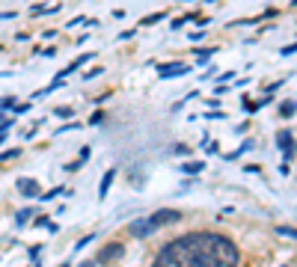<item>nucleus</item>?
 Instances as JSON below:
<instances>
[{
	"label": "nucleus",
	"instance_id": "1",
	"mask_svg": "<svg viewBox=\"0 0 297 267\" xmlns=\"http://www.w3.org/2000/svg\"><path fill=\"white\" fill-rule=\"evenodd\" d=\"M238 246L217 232H191L164 244L152 267H238Z\"/></svg>",
	"mask_w": 297,
	"mask_h": 267
},
{
	"label": "nucleus",
	"instance_id": "2",
	"mask_svg": "<svg viewBox=\"0 0 297 267\" xmlns=\"http://www.w3.org/2000/svg\"><path fill=\"white\" fill-rule=\"evenodd\" d=\"M125 255V246L122 244H107V246H101L98 249V255H95V264H107V261H113V258H122Z\"/></svg>",
	"mask_w": 297,
	"mask_h": 267
},
{
	"label": "nucleus",
	"instance_id": "3",
	"mask_svg": "<svg viewBox=\"0 0 297 267\" xmlns=\"http://www.w3.org/2000/svg\"><path fill=\"white\" fill-rule=\"evenodd\" d=\"M155 223V228H161V226H172V223H178L181 220V211H172V208H161V211H155L152 217H148Z\"/></svg>",
	"mask_w": 297,
	"mask_h": 267
},
{
	"label": "nucleus",
	"instance_id": "4",
	"mask_svg": "<svg viewBox=\"0 0 297 267\" xmlns=\"http://www.w3.org/2000/svg\"><path fill=\"white\" fill-rule=\"evenodd\" d=\"M191 65H184V62H164L158 65V74L161 78H181V74H188Z\"/></svg>",
	"mask_w": 297,
	"mask_h": 267
},
{
	"label": "nucleus",
	"instance_id": "5",
	"mask_svg": "<svg viewBox=\"0 0 297 267\" xmlns=\"http://www.w3.org/2000/svg\"><path fill=\"white\" fill-rule=\"evenodd\" d=\"M18 190H21L27 199H39L42 196V187H39V181H36V178H18Z\"/></svg>",
	"mask_w": 297,
	"mask_h": 267
},
{
	"label": "nucleus",
	"instance_id": "6",
	"mask_svg": "<svg viewBox=\"0 0 297 267\" xmlns=\"http://www.w3.org/2000/svg\"><path fill=\"white\" fill-rule=\"evenodd\" d=\"M128 228H131V235H134V238H148V235L155 232V223L146 217V220H134Z\"/></svg>",
	"mask_w": 297,
	"mask_h": 267
},
{
	"label": "nucleus",
	"instance_id": "7",
	"mask_svg": "<svg viewBox=\"0 0 297 267\" xmlns=\"http://www.w3.org/2000/svg\"><path fill=\"white\" fill-rule=\"evenodd\" d=\"M276 145L282 148V155H285V158H291V155H294V137H291V131H288V128L276 134Z\"/></svg>",
	"mask_w": 297,
	"mask_h": 267
},
{
	"label": "nucleus",
	"instance_id": "8",
	"mask_svg": "<svg viewBox=\"0 0 297 267\" xmlns=\"http://www.w3.org/2000/svg\"><path fill=\"white\" fill-rule=\"evenodd\" d=\"M113 178H116V169H107L104 172L101 187H98V199H107V190H110V184H113Z\"/></svg>",
	"mask_w": 297,
	"mask_h": 267
},
{
	"label": "nucleus",
	"instance_id": "9",
	"mask_svg": "<svg viewBox=\"0 0 297 267\" xmlns=\"http://www.w3.org/2000/svg\"><path fill=\"white\" fill-rule=\"evenodd\" d=\"M294 110H297V107H294V101H282V104H279V113H282L285 119H288V116H294Z\"/></svg>",
	"mask_w": 297,
	"mask_h": 267
},
{
	"label": "nucleus",
	"instance_id": "10",
	"mask_svg": "<svg viewBox=\"0 0 297 267\" xmlns=\"http://www.w3.org/2000/svg\"><path fill=\"white\" fill-rule=\"evenodd\" d=\"M202 169H205V164H202V161H193V164L184 166V172H188V175H196V172H202Z\"/></svg>",
	"mask_w": 297,
	"mask_h": 267
},
{
	"label": "nucleus",
	"instance_id": "11",
	"mask_svg": "<svg viewBox=\"0 0 297 267\" xmlns=\"http://www.w3.org/2000/svg\"><path fill=\"white\" fill-rule=\"evenodd\" d=\"M36 226H39V228H48V232H57V223H51L48 217H39V220H36Z\"/></svg>",
	"mask_w": 297,
	"mask_h": 267
},
{
	"label": "nucleus",
	"instance_id": "12",
	"mask_svg": "<svg viewBox=\"0 0 297 267\" xmlns=\"http://www.w3.org/2000/svg\"><path fill=\"white\" fill-rule=\"evenodd\" d=\"M30 217H33V211H30V208H24V211H18V214H15V223H18V226H24Z\"/></svg>",
	"mask_w": 297,
	"mask_h": 267
},
{
	"label": "nucleus",
	"instance_id": "13",
	"mask_svg": "<svg viewBox=\"0 0 297 267\" xmlns=\"http://www.w3.org/2000/svg\"><path fill=\"white\" fill-rule=\"evenodd\" d=\"M276 232L285 238H297V228H291V226H276Z\"/></svg>",
	"mask_w": 297,
	"mask_h": 267
},
{
	"label": "nucleus",
	"instance_id": "14",
	"mask_svg": "<svg viewBox=\"0 0 297 267\" xmlns=\"http://www.w3.org/2000/svg\"><path fill=\"white\" fill-rule=\"evenodd\" d=\"M60 193H65V187H54V190H48V193H42L39 199H45V202H48V199H54V196H60Z\"/></svg>",
	"mask_w": 297,
	"mask_h": 267
},
{
	"label": "nucleus",
	"instance_id": "15",
	"mask_svg": "<svg viewBox=\"0 0 297 267\" xmlns=\"http://www.w3.org/2000/svg\"><path fill=\"white\" fill-rule=\"evenodd\" d=\"M167 18V12H158V15H148V18H143V24L148 27V24H158V21H164Z\"/></svg>",
	"mask_w": 297,
	"mask_h": 267
},
{
	"label": "nucleus",
	"instance_id": "16",
	"mask_svg": "<svg viewBox=\"0 0 297 267\" xmlns=\"http://www.w3.org/2000/svg\"><path fill=\"white\" fill-rule=\"evenodd\" d=\"M57 116H60V119H68L71 110H68V107H57Z\"/></svg>",
	"mask_w": 297,
	"mask_h": 267
},
{
	"label": "nucleus",
	"instance_id": "17",
	"mask_svg": "<svg viewBox=\"0 0 297 267\" xmlns=\"http://www.w3.org/2000/svg\"><path fill=\"white\" fill-rule=\"evenodd\" d=\"M288 54H297V42H294V45H288V48H282V57H288Z\"/></svg>",
	"mask_w": 297,
	"mask_h": 267
},
{
	"label": "nucleus",
	"instance_id": "18",
	"mask_svg": "<svg viewBox=\"0 0 297 267\" xmlns=\"http://www.w3.org/2000/svg\"><path fill=\"white\" fill-rule=\"evenodd\" d=\"M98 74H101V68H92V71H86V74H84V78H86V81H92V78H98Z\"/></svg>",
	"mask_w": 297,
	"mask_h": 267
},
{
	"label": "nucleus",
	"instance_id": "19",
	"mask_svg": "<svg viewBox=\"0 0 297 267\" xmlns=\"http://www.w3.org/2000/svg\"><path fill=\"white\" fill-rule=\"evenodd\" d=\"M0 107H3V110H9V107H15V101H12V98H3V101H0Z\"/></svg>",
	"mask_w": 297,
	"mask_h": 267
},
{
	"label": "nucleus",
	"instance_id": "20",
	"mask_svg": "<svg viewBox=\"0 0 297 267\" xmlns=\"http://www.w3.org/2000/svg\"><path fill=\"white\" fill-rule=\"evenodd\" d=\"M92 238H95V235H86V238H84V241H81V244H78V246H74V249H84V246H86V244H89V241H92Z\"/></svg>",
	"mask_w": 297,
	"mask_h": 267
},
{
	"label": "nucleus",
	"instance_id": "21",
	"mask_svg": "<svg viewBox=\"0 0 297 267\" xmlns=\"http://www.w3.org/2000/svg\"><path fill=\"white\" fill-rule=\"evenodd\" d=\"M81 267H95V261H84V264H81Z\"/></svg>",
	"mask_w": 297,
	"mask_h": 267
},
{
	"label": "nucleus",
	"instance_id": "22",
	"mask_svg": "<svg viewBox=\"0 0 297 267\" xmlns=\"http://www.w3.org/2000/svg\"><path fill=\"white\" fill-rule=\"evenodd\" d=\"M60 267H71V264H68V261H65V264H60Z\"/></svg>",
	"mask_w": 297,
	"mask_h": 267
},
{
	"label": "nucleus",
	"instance_id": "23",
	"mask_svg": "<svg viewBox=\"0 0 297 267\" xmlns=\"http://www.w3.org/2000/svg\"><path fill=\"white\" fill-rule=\"evenodd\" d=\"M294 151H297V145H294Z\"/></svg>",
	"mask_w": 297,
	"mask_h": 267
}]
</instances>
